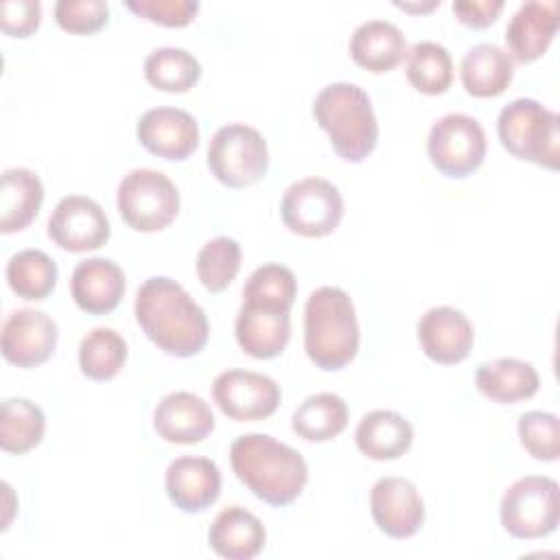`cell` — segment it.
<instances>
[{
    "instance_id": "cell-24",
    "label": "cell",
    "mask_w": 560,
    "mask_h": 560,
    "mask_svg": "<svg viewBox=\"0 0 560 560\" xmlns=\"http://www.w3.org/2000/svg\"><path fill=\"white\" fill-rule=\"evenodd\" d=\"M475 383L486 398L514 405L518 400L532 398L538 392L540 378L532 363L514 357H499L477 368Z\"/></svg>"
},
{
    "instance_id": "cell-30",
    "label": "cell",
    "mask_w": 560,
    "mask_h": 560,
    "mask_svg": "<svg viewBox=\"0 0 560 560\" xmlns=\"http://www.w3.org/2000/svg\"><path fill=\"white\" fill-rule=\"evenodd\" d=\"M7 282L22 300H44L57 284V265L42 249H22L7 262Z\"/></svg>"
},
{
    "instance_id": "cell-9",
    "label": "cell",
    "mask_w": 560,
    "mask_h": 560,
    "mask_svg": "<svg viewBox=\"0 0 560 560\" xmlns=\"http://www.w3.org/2000/svg\"><path fill=\"white\" fill-rule=\"evenodd\" d=\"M431 164L446 177H466L486 158L483 127L468 114H446L433 122L427 138Z\"/></svg>"
},
{
    "instance_id": "cell-32",
    "label": "cell",
    "mask_w": 560,
    "mask_h": 560,
    "mask_svg": "<svg viewBox=\"0 0 560 560\" xmlns=\"http://www.w3.org/2000/svg\"><path fill=\"white\" fill-rule=\"evenodd\" d=\"M407 79L422 94H444L453 81L451 52L431 39L416 42L407 52Z\"/></svg>"
},
{
    "instance_id": "cell-34",
    "label": "cell",
    "mask_w": 560,
    "mask_h": 560,
    "mask_svg": "<svg viewBox=\"0 0 560 560\" xmlns=\"http://www.w3.org/2000/svg\"><path fill=\"white\" fill-rule=\"evenodd\" d=\"M197 276L210 293L223 291L241 269V245L230 236H214L197 254Z\"/></svg>"
},
{
    "instance_id": "cell-20",
    "label": "cell",
    "mask_w": 560,
    "mask_h": 560,
    "mask_svg": "<svg viewBox=\"0 0 560 560\" xmlns=\"http://www.w3.org/2000/svg\"><path fill=\"white\" fill-rule=\"evenodd\" d=\"M558 31V2H523L505 26V44L512 61H536Z\"/></svg>"
},
{
    "instance_id": "cell-29",
    "label": "cell",
    "mask_w": 560,
    "mask_h": 560,
    "mask_svg": "<svg viewBox=\"0 0 560 560\" xmlns=\"http://www.w3.org/2000/svg\"><path fill=\"white\" fill-rule=\"evenodd\" d=\"M46 431L44 411L26 398H7L0 407V446L22 455L35 448Z\"/></svg>"
},
{
    "instance_id": "cell-12",
    "label": "cell",
    "mask_w": 560,
    "mask_h": 560,
    "mask_svg": "<svg viewBox=\"0 0 560 560\" xmlns=\"http://www.w3.org/2000/svg\"><path fill=\"white\" fill-rule=\"evenodd\" d=\"M48 236L66 252L81 254L98 249L109 238V221L105 210L90 197L68 195L59 199L50 219Z\"/></svg>"
},
{
    "instance_id": "cell-31",
    "label": "cell",
    "mask_w": 560,
    "mask_h": 560,
    "mask_svg": "<svg viewBox=\"0 0 560 560\" xmlns=\"http://www.w3.org/2000/svg\"><path fill=\"white\" fill-rule=\"evenodd\" d=\"M144 77L158 90L186 92L199 81L201 63L186 48L162 46L147 55Z\"/></svg>"
},
{
    "instance_id": "cell-1",
    "label": "cell",
    "mask_w": 560,
    "mask_h": 560,
    "mask_svg": "<svg viewBox=\"0 0 560 560\" xmlns=\"http://www.w3.org/2000/svg\"><path fill=\"white\" fill-rule=\"evenodd\" d=\"M133 313L144 335L166 354L192 357L208 341L210 326L203 308L166 276H153L140 284Z\"/></svg>"
},
{
    "instance_id": "cell-15",
    "label": "cell",
    "mask_w": 560,
    "mask_h": 560,
    "mask_svg": "<svg viewBox=\"0 0 560 560\" xmlns=\"http://www.w3.org/2000/svg\"><path fill=\"white\" fill-rule=\"evenodd\" d=\"M138 142L164 160H186L199 144V125L186 109L153 107L136 125Z\"/></svg>"
},
{
    "instance_id": "cell-27",
    "label": "cell",
    "mask_w": 560,
    "mask_h": 560,
    "mask_svg": "<svg viewBox=\"0 0 560 560\" xmlns=\"http://www.w3.org/2000/svg\"><path fill=\"white\" fill-rule=\"evenodd\" d=\"M44 201L42 179L28 168H7L0 182V230L4 234L24 230Z\"/></svg>"
},
{
    "instance_id": "cell-4",
    "label": "cell",
    "mask_w": 560,
    "mask_h": 560,
    "mask_svg": "<svg viewBox=\"0 0 560 560\" xmlns=\"http://www.w3.org/2000/svg\"><path fill=\"white\" fill-rule=\"evenodd\" d=\"M313 116L346 162H363L374 151L378 122L370 96L357 83L339 81L322 88L313 101Z\"/></svg>"
},
{
    "instance_id": "cell-14",
    "label": "cell",
    "mask_w": 560,
    "mask_h": 560,
    "mask_svg": "<svg viewBox=\"0 0 560 560\" xmlns=\"http://www.w3.org/2000/svg\"><path fill=\"white\" fill-rule=\"evenodd\" d=\"M372 518L392 538H409L424 523V501L405 477H383L370 492Z\"/></svg>"
},
{
    "instance_id": "cell-37",
    "label": "cell",
    "mask_w": 560,
    "mask_h": 560,
    "mask_svg": "<svg viewBox=\"0 0 560 560\" xmlns=\"http://www.w3.org/2000/svg\"><path fill=\"white\" fill-rule=\"evenodd\" d=\"M109 7L105 0H59L55 4L57 24L77 35H88L107 24Z\"/></svg>"
},
{
    "instance_id": "cell-3",
    "label": "cell",
    "mask_w": 560,
    "mask_h": 560,
    "mask_svg": "<svg viewBox=\"0 0 560 560\" xmlns=\"http://www.w3.org/2000/svg\"><path fill=\"white\" fill-rule=\"evenodd\" d=\"M304 350L322 370H341L359 350V322L339 287L315 289L304 306Z\"/></svg>"
},
{
    "instance_id": "cell-25",
    "label": "cell",
    "mask_w": 560,
    "mask_h": 560,
    "mask_svg": "<svg viewBox=\"0 0 560 560\" xmlns=\"http://www.w3.org/2000/svg\"><path fill=\"white\" fill-rule=\"evenodd\" d=\"M405 52V35L387 20L361 22L350 35L352 59L370 72H389Z\"/></svg>"
},
{
    "instance_id": "cell-8",
    "label": "cell",
    "mask_w": 560,
    "mask_h": 560,
    "mask_svg": "<svg viewBox=\"0 0 560 560\" xmlns=\"http://www.w3.org/2000/svg\"><path fill=\"white\" fill-rule=\"evenodd\" d=\"M116 206L129 228L158 232L177 217L179 192L162 171L133 168L118 184Z\"/></svg>"
},
{
    "instance_id": "cell-7",
    "label": "cell",
    "mask_w": 560,
    "mask_h": 560,
    "mask_svg": "<svg viewBox=\"0 0 560 560\" xmlns=\"http://www.w3.org/2000/svg\"><path fill=\"white\" fill-rule=\"evenodd\" d=\"M560 488L542 475L516 479L501 497V525L514 538H542L558 527Z\"/></svg>"
},
{
    "instance_id": "cell-16",
    "label": "cell",
    "mask_w": 560,
    "mask_h": 560,
    "mask_svg": "<svg viewBox=\"0 0 560 560\" xmlns=\"http://www.w3.org/2000/svg\"><path fill=\"white\" fill-rule=\"evenodd\" d=\"M418 341L431 361L453 365L470 354L475 330L462 311L433 306L418 322Z\"/></svg>"
},
{
    "instance_id": "cell-26",
    "label": "cell",
    "mask_w": 560,
    "mask_h": 560,
    "mask_svg": "<svg viewBox=\"0 0 560 560\" xmlns=\"http://www.w3.org/2000/svg\"><path fill=\"white\" fill-rule=\"evenodd\" d=\"M464 90L470 96H499L512 83L514 61L497 44H477L468 48L459 66Z\"/></svg>"
},
{
    "instance_id": "cell-35",
    "label": "cell",
    "mask_w": 560,
    "mask_h": 560,
    "mask_svg": "<svg viewBox=\"0 0 560 560\" xmlns=\"http://www.w3.org/2000/svg\"><path fill=\"white\" fill-rule=\"evenodd\" d=\"M298 293L295 276L289 267L278 262H267L258 267L243 287V302H258L267 306H278L291 311Z\"/></svg>"
},
{
    "instance_id": "cell-22",
    "label": "cell",
    "mask_w": 560,
    "mask_h": 560,
    "mask_svg": "<svg viewBox=\"0 0 560 560\" xmlns=\"http://www.w3.org/2000/svg\"><path fill=\"white\" fill-rule=\"evenodd\" d=\"M265 540L267 532L260 518L241 505L221 510L208 529L210 547L228 560L256 558L262 551Z\"/></svg>"
},
{
    "instance_id": "cell-28",
    "label": "cell",
    "mask_w": 560,
    "mask_h": 560,
    "mask_svg": "<svg viewBox=\"0 0 560 560\" xmlns=\"http://www.w3.org/2000/svg\"><path fill=\"white\" fill-rule=\"evenodd\" d=\"M348 424V405L332 392H319L300 402L291 416V429L308 442L337 438Z\"/></svg>"
},
{
    "instance_id": "cell-21",
    "label": "cell",
    "mask_w": 560,
    "mask_h": 560,
    "mask_svg": "<svg viewBox=\"0 0 560 560\" xmlns=\"http://www.w3.org/2000/svg\"><path fill=\"white\" fill-rule=\"evenodd\" d=\"M70 291L81 311L103 315L120 304L125 293V273L118 262L109 258H88L74 267Z\"/></svg>"
},
{
    "instance_id": "cell-38",
    "label": "cell",
    "mask_w": 560,
    "mask_h": 560,
    "mask_svg": "<svg viewBox=\"0 0 560 560\" xmlns=\"http://www.w3.org/2000/svg\"><path fill=\"white\" fill-rule=\"evenodd\" d=\"M125 7L162 26H186L199 11L197 0H127Z\"/></svg>"
},
{
    "instance_id": "cell-17",
    "label": "cell",
    "mask_w": 560,
    "mask_h": 560,
    "mask_svg": "<svg viewBox=\"0 0 560 560\" xmlns=\"http://www.w3.org/2000/svg\"><path fill=\"white\" fill-rule=\"evenodd\" d=\"M164 488L168 499L182 512H203L221 492V470L208 457L184 455L168 464Z\"/></svg>"
},
{
    "instance_id": "cell-10",
    "label": "cell",
    "mask_w": 560,
    "mask_h": 560,
    "mask_svg": "<svg viewBox=\"0 0 560 560\" xmlns=\"http://www.w3.org/2000/svg\"><path fill=\"white\" fill-rule=\"evenodd\" d=\"M284 225L302 236H326L343 217V199L335 184L322 177L293 182L280 201Z\"/></svg>"
},
{
    "instance_id": "cell-41",
    "label": "cell",
    "mask_w": 560,
    "mask_h": 560,
    "mask_svg": "<svg viewBox=\"0 0 560 560\" xmlns=\"http://www.w3.org/2000/svg\"><path fill=\"white\" fill-rule=\"evenodd\" d=\"M396 7H400V9H405V11H431L433 7H438L440 2L438 0H431V2H427V4H409V2H394Z\"/></svg>"
},
{
    "instance_id": "cell-13",
    "label": "cell",
    "mask_w": 560,
    "mask_h": 560,
    "mask_svg": "<svg viewBox=\"0 0 560 560\" xmlns=\"http://www.w3.org/2000/svg\"><path fill=\"white\" fill-rule=\"evenodd\" d=\"M57 335L55 319L44 311L18 308L2 324V354L18 368H35L50 359Z\"/></svg>"
},
{
    "instance_id": "cell-23",
    "label": "cell",
    "mask_w": 560,
    "mask_h": 560,
    "mask_svg": "<svg viewBox=\"0 0 560 560\" xmlns=\"http://www.w3.org/2000/svg\"><path fill=\"white\" fill-rule=\"evenodd\" d=\"M354 442L370 459H396L409 451L413 442V427L392 409H374L359 420Z\"/></svg>"
},
{
    "instance_id": "cell-39",
    "label": "cell",
    "mask_w": 560,
    "mask_h": 560,
    "mask_svg": "<svg viewBox=\"0 0 560 560\" xmlns=\"http://www.w3.org/2000/svg\"><path fill=\"white\" fill-rule=\"evenodd\" d=\"M42 20V4L37 0H7L0 4L2 31L11 37H28Z\"/></svg>"
},
{
    "instance_id": "cell-18",
    "label": "cell",
    "mask_w": 560,
    "mask_h": 560,
    "mask_svg": "<svg viewBox=\"0 0 560 560\" xmlns=\"http://www.w3.org/2000/svg\"><path fill=\"white\" fill-rule=\"evenodd\" d=\"M236 341L254 359L278 357L291 337V317L287 308L258 302H243L234 322Z\"/></svg>"
},
{
    "instance_id": "cell-40",
    "label": "cell",
    "mask_w": 560,
    "mask_h": 560,
    "mask_svg": "<svg viewBox=\"0 0 560 560\" xmlns=\"http://www.w3.org/2000/svg\"><path fill=\"white\" fill-rule=\"evenodd\" d=\"M503 9V0H455L453 13L457 20L472 28L490 26Z\"/></svg>"
},
{
    "instance_id": "cell-36",
    "label": "cell",
    "mask_w": 560,
    "mask_h": 560,
    "mask_svg": "<svg viewBox=\"0 0 560 560\" xmlns=\"http://www.w3.org/2000/svg\"><path fill=\"white\" fill-rule=\"evenodd\" d=\"M518 438L525 451L540 462H553L560 453V422L549 411H525L518 418Z\"/></svg>"
},
{
    "instance_id": "cell-2",
    "label": "cell",
    "mask_w": 560,
    "mask_h": 560,
    "mask_svg": "<svg viewBox=\"0 0 560 560\" xmlns=\"http://www.w3.org/2000/svg\"><path fill=\"white\" fill-rule=\"evenodd\" d=\"M236 477L265 503L282 508L293 503L308 479L304 457L267 433L238 435L230 446Z\"/></svg>"
},
{
    "instance_id": "cell-5",
    "label": "cell",
    "mask_w": 560,
    "mask_h": 560,
    "mask_svg": "<svg viewBox=\"0 0 560 560\" xmlns=\"http://www.w3.org/2000/svg\"><path fill=\"white\" fill-rule=\"evenodd\" d=\"M558 125V114L534 98H516L508 103L497 118L499 140L514 158L551 171L560 164Z\"/></svg>"
},
{
    "instance_id": "cell-11",
    "label": "cell",
    "mask_w": 560,
    "mask_h": 560,
    "mask_svg": "<svg viewBox=\"0 0 560 560\" xmlns=\"http://www.w3.org/2000/svg\"><path fill=\"white\" fill-rule=\"evenodd\" d=\"M212 398L228 418L252 422L278 409L280 385L260 372L225 370L212 383Z\"/></svg>"
},
{
    "instance_id": "cell-19",
    "label": "cell",
    "mask_w": 560,
    "mask_h": 560,
    "mask_svg": "<svg viewBox=\"0 0 560 560\" xmlns=\"http://www.w3.org/2000/svg\"><path fill=\"white\" fill-rule=\"evenodd\" d=\"M153 429L171 444H197L214 429V416L197 394L171 392L153 411Z\"/></svg>"
},
{
    "instance_id": "cell-6",
    "label": "cell",
    "mask_w": 560,
    "mask_h": 560,
    "mask_svg": "<svg viewBox=\"0 0 560 560\" xmlns=\"http://www.w3.org/2000/svg\"><path fill=\"white\" fill-rule=\"evenodd\" d=\"M269 151L262 133L243 122L219 127L208 142V168L230 188H245L265 177Z\"/></svg>"
},
{
    "instance_id": "cell-33",
    "label": "cell",
    "mask_w": 560,
    "mask_h": 560,
    "mask_svg": "<svg viewBox=\"0 0 560 560\" xmlns=\"http://www.w3.org/2000/svg\"><path fill=\"white\" fill-rule=\"evenodd\" d=\"M127 361V341L114 330L98 326L79 346V368L92 381L114 378Z\"/></svg>"
}]
</instances>
